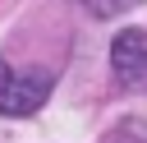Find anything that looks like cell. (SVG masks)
<instances>
[{
    "mask_svg": "<svg viewBox=\"0 0 147 143\" xmlns=\"http://www.w3.org/2000/svg\"><path fill=\"white\" fill-rule=\"evenodd\" d=\"M55 78L51 74H18L9 60H0V115H32L46 106Z\"/></svg>",
    "mask_w": 147,
    "mask_h": 143,
    "instance_id": "1",
    "label": "cell"
},
{
    "mask_svg": "<svg viewBox=\"0 0 147 143\" xmlns=\"http://www.w3.org/2000/svg\"><path fill=\"white\" fill-rule=\"evenodd\" d=\"M133 5H142V0H83V9L96 14V18H115V14L133 9Z\"/></svg>",
    "mask_w": 147,
    "mask_h": 143,
    "instance_id": "3",
    "label": "cell"
},
{
    "mask_svg": "<svg viewBox=\"0 0 147 143\" xmlns=\"http://www.w3.org/2000/svg\"><path fill=\"white\" fill-rule=\"evenodd\" d=\"M110 74L124 92H147V32L124 28L110 42Z\"/></svg>",
    "mask_w": 147,
    "mask_h": 143,
    "instance_id": "2",
    "label": "cell"
}]
</instances>
